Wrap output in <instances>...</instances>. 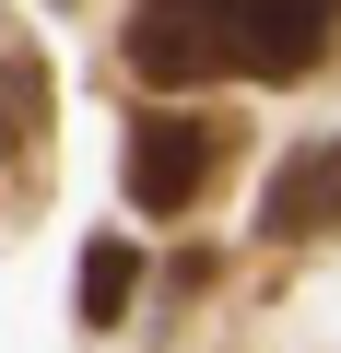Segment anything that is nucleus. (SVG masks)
<instances>
[{
	"mask_svg": "<svg viewBox=\"0 0 341 353\" xmlns=\"http://www.w3.org/2000/svg\"><path fill=\"white\" fill-rule=\"evenodd\" d=\"M247 24H259V0H141L130 12V71L153 94H200V83L247 71Z\"/></svg>",
	"mask_w": 341,
	"mask_h": 353,
	"instance_id": "1",
	"label": "nucleus"
},
{
	"mask_svg": "<svg viewBox=\"0 0 341 353\" xmlns=\"http://www.w3.org/2000/svg\"><path fill=\"white\" fill-rule=\"evenodd\" d=\"M224 165V130L212 118H130V201L141 212H189Z\"/></svg>",
	"mask_w": 341,
	"mask_h": 353,
	"instance_id": "2",
	"label": "nucleus"
},
{
	"mask_svg": "<svg viewBox=\"0 0 341 353\" xmlns=\"http://www.w3.org/2000/svg\"><path fill=\"white\" fill-rule=\"evenodd\" d=\"M259 236H341V141L282 153L271 201H259Z\"/></svg>",
	"mask_w": 341,
	"mask_h": 353,
	"instance_id": "3",
	"label": "nucleus"
},
{
	"mask_svg": "<svg viewBox=\"0 0 341 353\" xmlns=\"http://www.w3.org/2000/svg\"><path fill=\"white\" fill-rule=\"evenodd\" d=\"M329 24H341V0H259L247 71H259V83H306V71L329 59Z\"/></svg>",
	"mask_w": 341,
	"mask_h": 353,
	"instance_id": "4",
	"label": "nucleus"
},
{
	"mask_svg": "<svg viewBox=\"0 0 341 353\" xmlns=\"http://www.w3.org/2000/svg\"><path fill=\"white\" fill-rule=\"evenodd\" d=\"M0 165L12 176L48 165V59L36 48H0Z\"/></svg>",
	"mask_w": 341,
	"mask_h": 353,
	"instance_id": "5",
	"label": "nucleus"
},
{
	"mask_svg": "<svg viewBox=\"0 0 341 353\" xmlns=\"http://www.w3.org/2000/svg\"><path fill=\"white\" fill-rule=\"evenodd\" d=\"M130 283H141L130 236H94V248H83V271H71V294H83V330H118V318H130Z\"/></svg>",
	"mask_w": 341,
	"mask_h": 353,
	"instance_id": "6",
	"label": "nucleus"
}]
</instances>
